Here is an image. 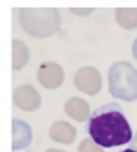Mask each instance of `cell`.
<instances>
[{
    "instance_id": "obj_1",
    "label": "cell",
    "mask_w": 137,
    "mask_h": 152,
    "mask_svg": "<svg viewBox=\"0 0 137 152\" xmlns=\"http://www.w3.org/2000/svg\"><path fill=\"white\" fill-rule=\"evenodd\" d=\"M86 130L101 147H117L132 141V130L122 107L109 102L97 107L89 117Z\"/></svg>"
},
{
    "instance_id": "obj_2",
    "label": "cell",
    "mask_w": 137,
    "mask_h": 152,
    "mask_svg": "<svg viewBox=\"0 0 137 152\" xmlns=\"http://www.w3.org/2000/svg\"><path fill=\"white\" fill-rule=\"evenodd\" d=\"M19 23L34 37H47L60 28V12L54 8H23L19 11Z\"/></svg>"
},
{
    "instance_id": "obj_3",
    "label": "cell",
    "mask_w": 137,
    "mask_h": 152,
    "mask_svg": "<svg viewBox=\"0 0 137 152\" xmlns=\"http://www.w3.org/2000/svg\"><path fill=\"white\" fill-rule=\"evenodd\" d=\"M109 90L115 99L137 100V70L127 61H117L109 70Z\"/></svg>"
},
{
    "instance_id": "obj_4",
    "label": "cell",
    "mask_w": 137,
    "mask_h": 152,
    "mask_svg": "<svg viewBox=\"0 0 137 152\" xmlns=\"http://www.w3.org/2000/svg\"><path fill=\"white\" fill-rule=\"evenodd\" d=\"M74 84L79 91L89 95V96H95L100 92L102 86L101 75L95 67L84 66L75 74Z\"/></svg>"
},
{
    "instance_id": "obj_5",
    "label": "cell",
    "mask_w": 137,
    "mask_h": 152,
    "mask_svg": "<svg viewBox=\"0 0 137 152\" xmlns=\"http://www.w3.org/2000/svg\"><path fill=\"white\" fill-rule=\"evenodd\" d=\"M12 102L23 111L33 112L36 111L41 105L40 94L31 85H21L14 90Z\"/></svg>"
},
{
    "instance_id": "obj_6",
    "label": "cell",
    "mask_w": 137,
    "mask_h": 152,
    "mask_svg": "<svg viewBox=\"0 0 137 152\" xmlns=\"http://www.w3.org/2000/svg\"><path fill=\"white\" fill-rule=\"evenodd\" d=\"M64 70L60 65L52 61L41 62L39 69H37V80L45 88L52 90L58 88L64 82Z\"/></svg>"
},
{
    "instance_id": "obj_7",
    "label": "cell",
    "mask_w": 137,
    "mask_h": 152,
    "mask_svg": "<svg viewBox=\"0 0 137 152\" xmlns=\"http://www.w3.org/2000/svg\"><path fill=\"white\" fill-rule=\"evenodd\" d=\"M33 140L31 127L23 120H12V151L23 150L30 146Z\"/></svg>"
},
{
    "instance_id": "obj_8",
    "label": "cell",
    "mask_w": 137,
    "mask_h": 152,
    "mask_svg": "<svg viewBox=\"0 0 137 152\" xmlns=\"http://www.w3.org/2000/svg\"><path fill=\"white\" fill-rule=\"evenodd\" d=\"M49 135L54 142L70 145L76 138V129L66 121H56L50 127Z\"/></svg>"
},
{
    "instance_id": "obj_9",
    "label": "cell",
    "mask_w": 137,
    "mask_h": 152,
    "mask_svg": "<svg viewBox=\"0 0 137 152\" xmlns=\"http://www.w3.org/2000/svg\"><path fill=\"white\" fill-rule=\"evenodd\" d=\"M65 113L75 121L84 122L90 117V106L85 100L80 97H71L65 104Z\"/></svg>"
},
{
    "instance_id": "obj_10",
    "label": "cell",
    "mask_w": 137,
    "mask_h": 152,
    "mask_svg": "<svg viewBox=\"0 0 137 152\" xmlns=\"http://www.w3.org/2000/svg\"><path fill=\"white\" fill-rule=\"evenodd\" d=\"M29 60V51L26 45L20 41L14 39L12 40V70H20L28 64Z\"/></svg>"
},
{
    "instance_id": "obj_11",
    "label": "cell",
    "mask_w": 137,
    "mask_h": 152,
    "mask_svg": "<svg viewBox=\"0 0 137 152\" xmlns=\"http://www.w3.org/2000/svg\"><path fill=\"white\" fill-rule=\"evenodd\" d=\"M115 18L117 24L123 29L131 30L137 28V9L120 8L115 11Z\"/></svg>"
},
{
    "instance_id": "obj_12",
    "label": "cell",
    "mask_w": 137,
    "mask_h": 152,
    "mask_svg": "<svg viewBox=\"0 0 137 152\" xmlns=\"http://www.w3.org/2000/svg\"><path fill=\"white\" fill-rule=\"evenodd\" d=\"M77 152H103V150L92 138H85L79 145Z\"/></svg>"
},
{
    "instance_id": "obj_13",
    "label": "cell",
    "mask_w": 137,
    "mask_h": 152,
    "mask_svg": "<svg viewBox=\"0 0 137 152\" xmlns=\"http://www.w3.org/2000/svg\"><path fill=\"white\" fill-rule=\"evenodd\" d=\"M71 11L72 12H75V14H77V15H89L90 12H92L93 11V9L91 8V9H71Z\"/></svg>"
},
{
    "instance_id": "obj_14",
    "label": "cell",
    "mask_w": 137,
    "mask_h": 152,
    "mask_svg": "<svg viewBox=\"0 0 137 152\" xmlns=\"http://www.w3.org/2000/svg\"><path fill=\"white\" fill-rule=\"evenodd\" d=\"M130 148H131V150L137 151V134H136V136H135L133 140L131 141V143H130Z\"/></svg>"
},
{
    "instance_id": "obj_15",
    "label": "cell",
    "mask_w": 137,
    "mask_h": 152,
    "mask_svg": "<svg viewBox=\"0 0 137 152\" xmlns=\"http://www.w3.org/2000/svg\"><path fill=\"white\" fill-rule=\"evenodd\" d=\"M132 54L135 56V59L137 60V39L133 41V45H132Z\"/></svg>"
},
{
    "instance_id": "obj_16",
    "label": "cell",
    "mask_w": 137,
    "mask_h": 152,
    "mask_svg": "<svg viewBox=\"0 0 137 152\" xmlns=\"http://www.w3.org/2000/svg\"><path fill=\"white\" fill-rule=\"evenodd\" d=\"M45 152H65V151H62V150H58V148H49V150H46Z\"/></svg>"
},
{
    "instance_id": "obj_17",
    "label": "cell",
    "mask_w": 137,
    "mask_h": 152,
    "mask_svg": "<svg viewBox=\"0 0 137 152\" xmlns=\"http://www.w3.org/2000/svg\"><path fill=\"white\" fill-rule=\"evenodd\" d=\"M121 152H137V151L131 150V148H127V150H123V151H121Z\"/></svg>"
}]
</instances>
